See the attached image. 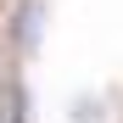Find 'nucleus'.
<instances>
[{"label": "nucleus", "mask_w": 123, "mask_h": 123, "mask_svg": "<svg viewBox=\"0 0 123 123\" xmlns=\"http://www.w3.org/2000/svg\"><path fill=\"white\" fill-rule=\"evenodd\" d=\"M39 17H45V6H39V0H28V6L17 11V45H23V50L39 39Z\"/></svg>", "instance_id": "obj_1"}]
</instances>
